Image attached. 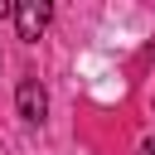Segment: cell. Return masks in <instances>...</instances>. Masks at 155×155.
<instances>
[{
	"instance_id": "obj_1",
	"label": "cell",
	"mask_w": 155,
	"mask_h": 155,
	"mask_svg": "<svg viewBox=\"0 0 155 155\" xmlns=\"http://www.w3.org/2000/svg\"><path fill=\"white\" fill-rule=\"evenodd\" d=\"M15 111H19V121H29V126H39V121L48 116V92H44L39 78H24V82L15 87Z\"/></svg>"
},
{
	"instance_id": "obj_2",
	"label": "cell",
	"mask_w": 155,
	"mask_h": 155,
	"mask_svg": "<svg viewBox=\"0 0 155 155\" xmlns=\"http://www.w3.org/2000/svg\"><path fill=\"white\" fill-rule=\"evenodd\" d=\"M48 19H53V5L48 0H19L15 5V24H19V39H39L44 29H48Z\"/></svg>"
},
{
	"instance_id": "obj_3",
	"label": "cell",
	"mask_w": 155,
	"mask_h": 155,
	"mask_svg": "<svg viewBox=\"0 0 155 155\" xmlns=\"http://www.w3.org/2000/svg\"><path fill=\"white\" fill-rule=\"evenodd\" d=\"M5 15H15V5H10V0H0V19H5Z\"/></svg>"
},
{
	"instance_id": "obj_4",
	"label": "cell",
	"mask_w": 155,
	"mask_h": 155,
	"mask_svg": "<svg viewBox=\"0 0 155 155\" xmlns=\"http://www.w3.org/2000/svg\"><path fill=\"white\" fill-rule=\"evenodd\" d=\"M140 155H155V136H150V140H145V145H140Z\"/></svg>"
}]
</instances>
